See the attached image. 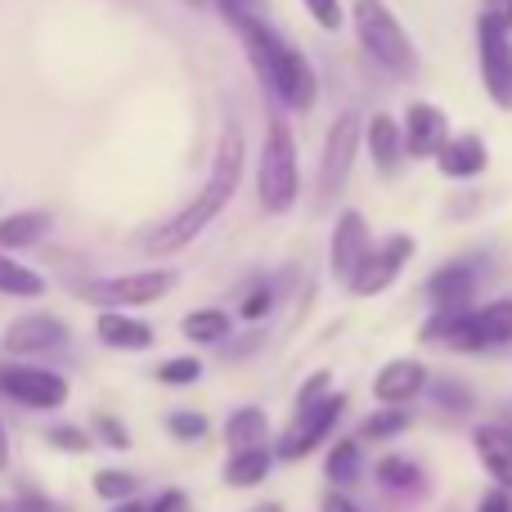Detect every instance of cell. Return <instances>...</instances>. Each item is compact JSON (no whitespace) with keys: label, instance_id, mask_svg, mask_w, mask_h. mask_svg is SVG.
Segmentation results:
<instances>
[{"label":"cell","instance_id":"16","mask_svg":"<svg viewBox=\"0 0 512 512\" xmlns=\"http://www.w3.org/2000/svg\"><path fill=\"white\" fill-rule=\"evenodd\" d=\"M472 445H477L481 463H486V472L499 481V490H512V432L508 427H477L472 432Z\"/></svg>","mask_w":512,"mask_h":512},{"label":"cell","instance_id":"39","mask_svg":"<svg viewBox=\"0 0 512 512\" xmlns=\"http://www.w3.org/2000/svg\"><path fill=\"white\" fill-rule=\"evenodd\" d=\"M99 427H104V436H108V441H113V445H126V432L113 423V418H104V423H99Z\"/></svg>","mask_w":512,"mask_h":512},{"label":"cell","instance_id":"21","mask_svg":"<svg viewBox=\"0 0 512 512\" xmlns=\"http://www.w3.org/2000/svg\"><path fill=\"white\" fill-rule=\"evenodd\" d=\"M50 230V212H23L0 221V243L5 248H27V243H41V234Z\"/></svg>","mask_w":512,"mask_h":512},{"label":"cell","instance_id":"1","mask_svg":"<svg viewBox=\"0 0 512 512\" xmlns=\"http://www.w3.org/2000/svg\"><path fill=\"white\" fill-rule=\"evenodd\" d=\"M239 176H243V135L225 131L221 153H216V167H212V176H207V185L194 194V203L180 207L167 225H158V230L144 239V252H149V256H167V252H180L185 243H194L198 234H203L207 225L221 216V207L234 198Z\"/></svg>","mask_w":512,"mask_h":512},{"label":"cell","instance_id":"40","mask_svg":"<svg viewBox=\"0 0 512 512\" xmlns=\"http://www.w3.org/2000/svg\"><path fill=\"white\" fill-rule=\"evenodd\" d=\"M9 463V436H5V423H0V472H5Z\"/></svg>","mask_w":512,"mask_h":512},{"label":"cell","instance_id":"28","mask_svg":"<svg viewBox=\"0 0 512 512\" xmlns=\"http://www.w3.org/2000/svg\"><path fill=\"white\" fill-rule=\"evenodd\" d=\"M95 490L104 499H131L135 495V477H131V472H99Z\"/></svg>","mask_w":512,"mask_h":512},{"label":"cell","instance_id":"42","mask_svg":"<svg viewBox=\"0 0 512 512\" xmlns=\"http://www.w3.org/2000/svg\"><path fill=\"white\" fill-rule=\"evenodd\" d=\"M256 512H283L279 504H265V508H256Z\"/></svg>","mask_w":512,"mask_h":512},{"label":"cell","instance_id":"26","mask_svg":"<svg viewBox=\"0 0 512 512\" xmlns=\"http://www.w3.org/2000/svg\"><path fill=\"white\" fill-rule=\"evenodd\" d=\"M355 472H360V445L355 441H342L333 454H328V481H355Z\"/></svg>","mask_w":512,"mask_h":512},{"label":"cell","instance_id":"11","mask_svg":"<svg viewBox=\"0 0 512 512\" xmlns=\"http://www.w3.org/2000/svg\"><path fill=\"white\" fill-rule=\"evenodd\" d=\"M409 256H414V239H409V234H396V239H391L387 248H378V252L369 256V261L360 265V274L351 279V292H360V297L387 292L391 283H396V274L405 270Z\"/></svg>","mask_w":512,"mask_h":512},{"label":"cell","instance_id":"37","mask_svg":"<svg viewBox=\"0 0 512 512\" xmlns=\"http://www.w3.org/2000/svg\"><path fill=\"white\" fill-rule=\"evenodd\" d=\"M270 306V292H256V297H248V306H243V315L248 319H261V310Z\"/></svg>","mask_w":512,"mask_h":512},{"label":"cell","instance_id":"38","mask_svg":"<svg viewBox=\"0 0 512 512\" xmlns=\"http://www.w3.org/2000/svg\"><path fill=\"white\" fill-rule=\"evenodd\" d=\"M324 512H360V508H355L346 495H328V499H324Z\"/></svg>","mask_w":512,"mask_h":512},{"label":"cell","instance_id":"7","mask_svg":"<svg viewBox=\"0 0 512 512\" xmlns=\"http://www.w3.org/2000/svg\"><path fill=\"white\" fill-rule=\"evenodd\" d=\"M342 405H346L342 396H324V400H315V405H301L297 423L279 436V459H301V454L315 450V445L333 432L337 418H342Z\"/></svg>","mask_w":512,"mask_h":512},{"label":"cell","instance_id":"19","mask_svg":"<svg viewBox=\"0 0 512 512\" xmlns=\"http://www.w3.org/2000/svg\"><path fill=\"white\" fill-rule=\"evenodd\" d=\"M99 342L117 346V351H135V346H149L153 342V328L140 324V319H126V315H99Z\"/></svg>","mask_w":512,"mask_h":512},{"label":"cell","instance_id":"24","mask_svg":"<svg viewBox=\"0 0 512 512\" xmlns=\"http://www.w3.org/2000/svg\"><path fill=\"white\" fill-rule=\"evenodd\" d=\"M225 333H230V315L225 310H194V315H185L189 342H221Z\"/></svg>","mask_w":512,"mask_h":512},{"label":"cell","instance_id":"32","mask_svg":"<svg viewBox=\"0 0 512 512\" xmlns=\"http://www.w3.org/2000/svg\"><path fill=\"white\" fill-rule=\"evenodd\" d=\"M171 432L185 436V441H198V436H207V418H198V414H171Z\"/></svg>","mask_w":512,"mask_h":512},{"label":"cell","instance_id":"4","mask_svg":"<svg viewBox=\"0 0 512 512\" xmlns=\"http://www.w3.org/2000/svg\"><path fill=\"white\" fill-rule=\"evenodd\" d=\"M256 189H261L265 212H288L292 198H297V144H292V131L283 122H274L265 135Z\"/></svg>","mask_w":512,"mask_h":512},{"label":"cell","instance_id":"10","mask_svg":"<svg viewBox=\"0 0 512 512\" xmlns=\"http://www.w3.org/2000/svg\"><path fill=\"white\" fill-rule=\"evenodd\" d=\"M72 337V328L54 315H23L5 328V351L9 355H45L59 351L63 342Z\"/></svg>","mask_w":512,"mask_h":512},{"label":"cell","instance_id":"29","mask_svg":"<svg viewBox=\"0 0 512 512\" xmlns=\"http://www.w3.org/2000/svg\"><path fill=\"white\" fill-rule=\"evenodd\" d=\"M481 23H490L504 36H512V0H481Z\"/></svg>","mask_w":512,"mask_h":512},{"label":"cell","instance_id":"5","mask_svg":"<svg viewBox=\"0 0 512 512\" xmlns=\"http://www.w3.org/2000/svg\"><path fill=\"white\" fill-rule=\"evenodd\" d=\"M0 391L27 409H59L68 400V382L36 364H0Z\"/></svg>","mask_w":512,"mask_h":512},{"label":"cell","instance_id":"2","mask_svg":"<svg viewBox=\"0 0 512 512\" xmlns=\"http://www.w3.org/2000/svg\"><path fill=\"white\" fill-rule=\"evenodd\" d=\"M225 9H230V18L239 23L243 41H248V54H252V68H256V77L270 86V95H279L288 108H310V99H315V72L301 59L297 45H292L288 36H279L274 27H265L248 9H239V0H225Z\"/></svg>","mask_w":512,"mask_h":512},{"label":"cell","instance_id":"41","mask_svg":"<svg viewBox=\"0 0 512 512\" xmlns=\"http://www.w3.org/2000/svg\"><path fill=\"white\" fill-rule=\"evenodd\" d=\"M113 512H149V508H140V504H117Z\"/></svg>","mask_w":512,"mask_h":512},{"label":"cell","instance_id":"9","mask_svg":"<svg viewBox=\"0 0 512 512\" xmlns=\"http://www.w3.org/2000/svg\"><path fill=\"white\" fill-rule=\"evenodd\" d=\"M355 149H360V117L355 113H342L328 131V149H324V198H337L351 176V162H355Z\"/></svg>","mask_w":512,"mask_h":512},{"label":"cell","instance_id":"33","mask_svg":"<svg viewBox=\"0 0 512 512\" xmlns=\"http://www.w3.org/2000/svg\"><path fill=\"white\" fill-rule=\"evenodd\" d=\"M436 400H445L450 409H468L472 405V396L459 387V382H441V387H436Z\"/></svg>","mask_w":512,"mask_h":512},{"label":"cell","instance_id":"17","mask_svg":"<svg viewBox=\"0 0 512 512\" xmlns=\"http://www.w3.org/2000/svg\"><path fill=\"white\" fill-rule=\"evenodd\" d=\"M441 176H450V180H472V176H481L486 171V162H490V153H486V144H481V135H454L450 144L441 149Z\"/></svg>","mask_w":512,"mask_h":512},{"label":"cell","instance_id":"30","mask_svg":"<svg viewBox=\"0 0 512 512\" xmlns=\"http://www.w3.org/2000/svg\"><path fill=\"white\" fill-rule=\"evenodd\" d=\"M301 5L315 14V23L324 27V32H337V27H342V5H337V0H301Z\"/></svg>","mask_w":512,"mask_h":512},{"label":"cell","instance_id":"18","mask_svg":"<svg viewBox=\"0 0 512 512\" xmlns=\"http://www.w3.org/2000/svg\"><path fill=\"white\" fill-rule=\"evenodd\" d=\"M369 149H373L378 171H396L400 153H405V131H400L387 113H373L369 117Z\"/></svg>","mask_w":512,"mask_h":512},{"label":"cell","instance_id":"3","mask_svg":"<svg viewBox=\"0 0 512 512\" xmlns=\"http://www.w3.org/2000/svg\"><path fill=\"white\" fill-rule=\"evenodd\" d=\"M355 36H360V45L369 50V59L378 63V68L396 72V77H409L418 63L414 45H409L405 27H400V18L391 14L382 0H355Z\"/></svg>","mask_w":512,"mask_h":512},{"label":"cell","instance_id":"6","mask_svg":"<svg viewBox=\"0 0 512 512\" xmlns=\"http://www.w3.org/2000/svg\"><path fill=\"white\" fill-rule=\"evenodd\" d=\"M171 283H176V274H167V270L117 274V279L86 283V288H81V297H86V301H104V306H144V301L167 297Z\"/></svg>","mask_w":512,"mask_h":512},{"label":"cell","instance_id":"20","mask_svg":"<svg viewBox=\"0 0 512 512\" xmlns=\"http://www.w3.org/2000/svg\"><path fill=\"white\" fill-rule=\"evenodd\" d=\"M225 441H230L234 454L261 450V441H265V414H261V409H239V414L225 423Z\"/></svg>","mask_w":512,"mask_h":512},{"label":"cell","instance_id":"22","mask_svg":"<svg viewBox=\"0 0 512 512\" xmlns=\"http://www.w3.org/2000/svg\"><path fill=\"white\" fill-rule=\"evenodd\" d=\"M0 292H9V297H41L45 279L23 270V265H14L9 256H0Z\"/></svg>","mask_w":512,"mask_h":512},{"label":"cell","instance_id":"13","mask_svg":"<svg viewBox=\"0 0 512 512\" xmlns=\"http://www.w3.org/2000/svg\"><path fill=\"white\" fill-rule=\"evenodd\" d=\"M369 256H373L369 221H364L360 212H342V221H337V230H333V270H337V279L351 283Z\"/></svg>","mask_w":512,"mask_h":512},{"label":"cell","instance_id":"31","mask_svg":"<svg viewBox=\"0 0 512 512\" xmlns=\"http://www.w3.org/2000/svg\"><path fill=\"white\" fill-rule=\"evenodd\" d=\"M198 373H203V364L198 360H171V364H162L158 369V378L171 382V387H180V382H194Z\"/></svg>","mask_w":512,"mask_h":512},{"label":"cell","instance_id":"34","mask_svg":"<svg viewBox=\"0 0 512 512\" xmlns=\"http://www.w3.org/2000/svg\"><path fill=\"white\" fill-rule=\"evenodd\" d=\"M50 441H54V445H68V450H86V436L72 432V427H54Z\"/></svg>","mask_w":512,"mask_h":512},{"label":"cell","instance_id":"14","mask_svg":"<svg viewBox=\"0 0 512 512\" xmlns=\"http://www.w3.org/2000/svg\"><path fill=\"white\" fill-rule=\"evenodd\" d=\"M472 292H477V270L468 261H454V265H441L427 283V297H432L436 310H468Z\"/></svg>","mask_w":512,"mask_h":512},{"label":"cell","instance_id":"8","mask_svg":"<svg viewBox=\"0 0 512 512\" xmlns=\"http://www.w3.org/2000/svg\"><path fill=\"white\" fill-rule=\"evenodd\" d=\"M477 50H481V81H486L490 99L504 113H512V36H504L490 23H477Z\"/></svg>","mask_w":512,"mask_h":512},{"label":"cell","instance_id":"25","mask_svg":"<svg viewBox=\"0 0 512 512\" xmlns=\"http://www.w3.org/2000/svg\"><path fill=\"white\" fill-rule=\"evenodd\" d=\"M378 477H382V486H391V490H418V486H423V472H418V463L400 459V454H391V459L378 463Z\"/></svg>","mask_w":512,"mask_h":512},{"label":"cell","instance_id":"23","mask_svg":"<svg viewBox=\"0 0 512 512\" xmlns=\"http://www.w3.org/2000/svg\"><path fill=\"white\" fill-rule=\"evenodd\" d=\"M265 472H270V454H265V450L234 454V459L225 463V481H230V486H256Z\"/></svg>","mask_w":512,"mask_h":512},{"label":"cell","instance_id":"15","mask_svg":"<svg viewBox=\"0 0 512 512\" xmlns=\"http://www.w3.org/2000/svg\"><path fill=\"white\" fill-rule=\"evenodd\" d=\"M423 387H427V369L418 360H391L387 369L373 378V396H378L382 405H405V400H414Z\"/></svg>","mask_w":512,"mask_h":512},{"label":"cell","instance_id":"36","mask_svg":"<svg viewBox=\"0 0 512 512\" xmlns=\"http://www.w3.org/2000/svg\"><path fill=\"white\" fill-rule=\"evenodd\" d=\"M149 512H185V495H180V490H171V495H162Z\"/></svg>","mask_w":512,"mask_h":512},{"label":"cell","instance_id":"27","mask_svg":"<svg viewBox=\"0 0 512 512\" xmlns=\"http://www.w3.org/2000/svg\"><path fill=\"white\" fill-rule=\"evenodd\" d=\"M405 427H409V418L400 414V409H382V414H373L369 423H364V436L378 441V436H396V432H405Z\"/></svg>","mask_w":512,"mask_h":512},{"label":"cell","instance_id":"35","mask_svg":"<svg viewBox=\"0 0 512 512\" xmlns=\"http://www.w3.org/2000/svg\"><path fill=\"white\" fill-rule=\"evenodd\" d=\"M477 512H512V499H508V490H490L486 499H481V508Z\"/></svg>","mask_w":512,"mask_h":512},{"label":"cell","instance_id":"12","mask_svg":"<svg viewBox=\"0 0 512 512\" xmlns=\"http://www.w3.org/2000/svg\"><path fill=\"white\" fill-rule=\"evenodd\" d=\"M450 122H445L441 108L432 104H414L405 113V153L414 158H441V149L450 144Z\"/></svg>","mask_w":512,"mask_h":512}]
</instances>
